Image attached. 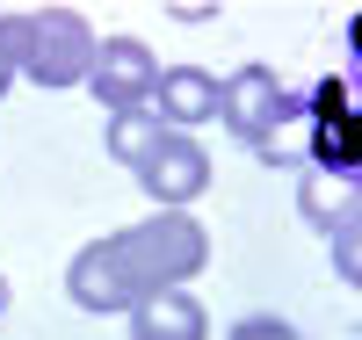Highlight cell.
Segmentation results:
<instances>
[{"label":"cell","instance_id":"cell-1","mask_svg":"<svg viewBox=\"0 0 362 340\" xmlns=\"http://www.w3.org/2000/svg\"><path fill=\"white\" fill-rule=\"evenodd\" d=\"M203 261H210V232L189 210H160V218H138L124 232L87 239L66 268V297L95 319L138 312L160 290H189V275H203Z\"/></svg>","mask_w":362,"mask_h":340},{"label":"cell","instance_id":"cell-2","mask_svg":"<svg viewBox=\"0 0 362 340\" xmlns=\"http://www.w3.org/2000/svg\"><path fill=\"white\" fill-rule=\"evenodd\" d=\"M95 44L102 37L73 8H8L0 15V58L15 73H29L37 87H87Z\"/></svg>","mask_w":362,"mask_h":340},{"label":"cell","instance_id":"cell-3","mask_svg":"<svg viewBox=\"0 0 362 340\" xmlns=\"http://www.w3.org/2000/svg\"><path fill=\"white\" fill-rule=\"evenodd\" d=\"M218 123L247 152H261V145H276L290 123H305V95H290L268 66H239L232 80H218Z\"/></svg>","mask_w":362,"mask_h":340},{"label":"cell","instance_id":"cell-4","mask_svg":"<svg viewBox=\"0 0 362 340\" xmlns=\"http://www.w3.org/2000/svg\"><path fill=\"white\" fill-rule=\"evenodd\" d=\"M160 87V58L145 37H102L95 44V66H87V95H95L109 116L116 109H145Z\"/></svg>","mask_w":362,"mask_h":340},{"label":"cell","instance_id":"cell-5","mask_svg":"<svg viewBox=\"0 0 362 340\" xmlns=\"http://www.w3.org/2000/svg\"><path fill=\"white\" fill-rule=\"evenodd\" d=\"M138 174V189L153 196V210H189L203 189H210V152L196 145V138H181V131H167L145 160L131 167Z\"/></svg>","mask_w":362,"mask_h":340},{"label":"cell","instance_id":"cell-6","mask_svg":"<svg viewBox=\"0 0 362 340\" xmlns=\"http://www.w3.org/2000/svg\"><path fill=\"white\" fill-rule=\"evenodd\" d=\"M145 109L160 116V131L189 138L196 123H218V73H203V66H160V87H153Z\"/></svg>","mask_w":362,"mask_h":340},{"label":"cell","instance_id":"cell-7","mask_svg":"<svg viewBox=\"0 0 362 340\" xmlns=\"http://www.w3.org/2000/svg\"><path fill=\"white\" fill-rule=\"evenodd\" d=\"M131 333L138 340H210V312L196 290H160L131 312Z\"/></svg>","mask_w":362,"mask_h":340},{"label":"cell","instance_id":"cell-8","mask_svg":"<svg viewBox=\"0 0 362 340\" xmlns=\"http://www.w3.org/2000/svg\"><path fill=\"white\" fill-rule=\"evenodd\" d=\"M305 160H312V174H319V181L334 174L341 189H355V174H362V123H355V116H341V123H319Z\"/></svg>","mask_w":362,"mask_h":340},{"label":"cell","instance_id":"cell-9","mask_svg":"<svg viewBox=\"0 0 362 340\" xmlns=\"http://www.w3.org/2000/svg\"><path fill=\"white\" fill-rule=\"evenodd\" d=\"M160 138H167V131H160L153 109H116V116H109V160H124V167H138Z\"/></svg>","mask_w":362,"mask_h":340},{"label":"cell","instance_id":"cell-10","mask_svg":"<svg viewBox=\"0 0 362 340\" xmlns=\"http://www.w3.org/2000/svg\"><path fill=\"white\" fill-rule=\"evenodd\" d=\"M326 246H334V283H362V210H355V196L341 203V218H334V232H326Z\"/></svg>","mask_w":362,"mask_h":340},{"label":"cell","instance_id":"cell-11","mask_svg":"<svg viewBox=\"0 0 362 340\" xmlns=\"http://www.w3.org/2000/svg\"><path fill=\"white\" fill-rule=\"evenodd\" d=\"M305 116H312V123H341V116H355V87H348V80H319L312 95H305Z\"/></svg>","mask_w":362,"mask_h":340},{"label":"cell","instance_id":"cell-12","mask_svg":"<svg viewBox=\"0 0 362 340\" xmlns=\"http://www.w3.org/2000/svg\"><path fill=\"white\" fill-rule=\"evenodd\" d=\"M297 210H305V225H312V232H334V218H341V210L326 203V181H319V174L297 181Z\"/></svg>","mask_w":362,"mask_h":340},{"label":"cell","instance_id":"cell-13","mask_svg":"<svg viewBox=\"0 0 362 340\" xmlns=\"http://www.w3.org/2000/svg\"><path fill=\"white\" fill-rule=\"evenodd\" d=\"M225 340H305V333H297L290 319H276V312H247V319H239Z\"/></svg>","mask_w":362,"mask_h":340},{"label":"cell","instance_id":"cell-14","mask_svg":"<svg viewBox=\"0 0 362 340\" xmlns=\"http://www.w3.org/2000/svg\"><path fill=\"white\" fill-rule=\"evenodd\" d=\"M8 87H15V66H8V58H0V102H8Z\"/></svg>","mask_w":362,"mask_h":340},{"label":"cell","instance_id":"cell-15","mask_svg":"<svg viewBox=\"0 0 362 340\" xmlns=\"http://www.w3.org/2000/svg\"><path fill=\"white\" fill-rule=\"evenodd\" d=\"M0 312H8V275H0Z\"/></svg>","mask_w":362,"mask_h":340}]
</instances>
